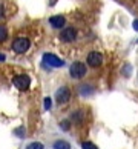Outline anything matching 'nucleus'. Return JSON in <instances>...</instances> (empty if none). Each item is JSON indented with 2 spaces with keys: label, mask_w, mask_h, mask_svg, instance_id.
I'll use <instances>...</instances> for the list:
<instances>
[{
  "label": "nucleus",
  "mask_w": 138,
  "mask_h": 149,
  "mask_svg": "<svg viewBox=\"0 0 138 149\" xmlns=\"http://www.w3.org/2000/svg\"><path fill=\"white\" fill-rule=\"evenodd\" d=\"M86 72H87V68H86V65L81 63V62H74L69 68V75L75 80L83 79V77L86 75Z\"/></svg>",
  "instance_id": "nucleus-2"
},
{
  "label": "nucleus",
  "mask_w": 138,
  "mask_h": 149,
  "mask_svg": "<svg viewBox=\"0 0 138 149\" xmlns=\"http://www.w3.org/2000/svg\"><path fill=\"white\" fill-rule=\"evenodd\" d=\"M52 148L54 149H71V145L66 140H57V141H54Z\"/></svg>",
  "instance_id": "nucleus-11"
},
{
  "label": "nucleus",
  "mask_w": 138,
  "mask_h": 149,
  "mask_svg": "<svg viewBox=\"0 0 138 149\" xmlns=\"http://www.w3.org/2000/svg\"><path fill=\"white\" fill-rule=\"evenodd\" d=\"M0 19H3V6L0 5Z\"/></svg>",
  "instance_id": "nucleus-20"
},
{
  "label": "nucleus",
  "mask_w": 138,
  "mask_h": 149,
  "mask_svg": "<svg viewBox=\"0 0 138 149\" xmlns=\"http://www.w3.org/2000/svg\"><path fill=\"white\" fill-rule=\"evenodd\" d=\"M132 26H134V29H135V31H138V20H135V22H134V25H132Z\"/></svg>",
  "instance_id": "nucleus-19"
},
{
  "label": "nucleus",
  "mask_w": 138,
  "mask_h": 149,
  "mask_svg": "<svg viewBox=\"0 0 138 149\" xmlns=\"http://www.w3.org/2000/svg\"><path fill=\"white\" fill-rule=\"evenodd\" d=\"M6 38H8V29H6V26L0 25V43H3Z\"/></svg>",
  "instance_id": "nucleus-12"
},
{
  "label": "nucleus",
  "mask_w": 138,
  "mask_h": 149,
  "mask_svg": "<svg viewBox=\"0 0 138 149\" xmlns=\"http://www.w3.org/2000/svg\"><path fill=\"white\" fill-rule=\"evenodd\" d=\"M94 91H95V88H94L92 85H87V83L80 85V88H78V94L81 97H89V95L94 94Z\"/></svg>",
  "instance_id": "nucleus-9"
},
{
  "label": "nucleus",
  "mask_w": 138,
  "mask_h": 149,
  "mask_svg": "<svg viewBox=\"0 0 138 149\" xmlns=\"http://www.w3.org/2000/svg\"><path fill=\"white\" fill-rule=\"evenodd\" d=\"M64 23H66V19L63 15H52V17H49V25L55 29H62Z\"/></svg>",
  "instance_id": "nucleus-8"
},
{
  "label": "nucleus",
  "mask_w": 138,
  "mask_h": 149,
  "mask_svg": "<svg viewBox=\"0 0 138 149\" xmlns=\"http://www.w3.org/2000/svg\"><path fill=\"white\" fill-rule=\"evenodd\" d=\"M14 134L17 135V137H20V139H23V137H25V134H26V132H25V128H19V129H15V132H14Z\"/></svg>",
  "instance_id": "nucleus-17"
},
{
  "label": "nucleus",
  "mask_w": 138,
  "mask_h": 149,
  "mask_svg": "<svg viewBox=\"0 0 138 149\" xmlns=\"http://www.w3.org/2000/svg\"><path fill=\"white\" fill-rule=\"evenodd\" d=\"M43 103H45V109H46V111H49V109L52 108V100L49 97H46L45 100H43Z\"/></svg>",
  "instance_id": "nucleus-16"
},
{
  "label": "nucleus",
  "mask_w": 138,
  "mask_h": 149,
  "mask_svg": "<svg viewBox=\"0 0 138 149\" xmlns=\"http://www.w3.org/2000/svg\"><path fill=\"white\" fill-rule=\"evenodd\" d=\"M29 46H31V42L28 37H17L12 42V51L17 54H25L29 49Z\"/></svg>",
  "instance_id": "nucleus-3"
},
{
  "label": "nucleus",
  "mask_w": 138,
  "mask_h": 149,
  "mask_svg": "<svg viewBox=\"0 0 138 149\" xmlns=\"http://www.w3.org/2000/svg\"><path fill=\"white\" fill-rule=\"evenodd\" d=\"M25 149H45V146L42 145L40 141H32V143H29Z\"/></svg>",
  "instance_id": "nucleus-13"
},
{
  "label": "nucleus",
  "mask_w": 138,
  "mask_h": 149,
  "mask_svg": "<svg viewBox=\"0 0 138 149\" xmlns=\"http://www.w3.org/2000/svg\"><path fill=\"white\" fill-rule=\"evenodd\" d=\"M55 100L58 104H66L71 100V89L68 86H62L58 88L57 92H55Z\"/></svg>",
  "instance_id": "nucleus-5"
},
{
  "label": "nucleus",
  "mask_w": 138,
  "mask_h": 149,
  "mask_svg": "<svg viewBox=\"0 0 138 149\" xmlns=\"http://www.w3.org/2000/svg\"><path fill=\"white\" fill-rule=\"evenodd\" d=\"M60 128H62L63 131H69V128H71V120H63L62 123H60Z\"/></svg>",
  "instance_id": "nucleus-15"
},
{
  "label": "nucleus",
  "mask_w": 138,
  "mask_h": 149,
  "mask_svg": "<svg viewBox=\"0 0 138 149\" xmlns=\"http://www.w3.org/2000/svg\"><path fill=\"white\" fill-rule=\"evenodd\" d=\"M5 58H6V57H5V54H2V52H0V62H3Z\"/></svg>",
  "instance_id": "nucleus-21"
},
{
  "label": "nucleus",
  "mask_w": 138,
  "mask_h": 149,
  "mask_svg": "<svg viewBox=\"0 0 138 149\" xmlns=\"http://www.w3.org/2000/svg\"><path fill=\"white\" fill-rule=\"evenodd\" d=\"M124 75H126V77L130 75V65H126V66H124Z\"/></svg>",
  "instance_id": "nucleus-18"
},
{
  "label": "nucleus",
  "mask_w": 138,
  "mask_h": 149,
  "mask_svg": "<svg viewBox=\"0 0 138 149\" xmlns=\"http://www.w3.org/2000/svg\"><path fill=\"white\" fill-rule=\"evenodd\" d=\"M85 118H86V115H85L83 111H75V112H72V115H71V121H74V123H77V125L83 123Z\"/></svg>",
  "instance_id": "nucleus-10"
},
{
  "label": "nucleus",
  "mask_w": 138,
  "mask_h": 149,
  "mask_svg": "<svg viewBox=\"0 0 138 149\" xmlns=\"http://www.w3.org/2000/svg\"><path fill=\"white\" fill-rule=\"evenodd\" d=\"M43 66L45 68H63L64 62L60 57L55 56V54L45 52L43 54Z\"/></svg>",
  "instance_id": "nucleus-1"
},
{
  "label": "nucleus",
  "mask_w": 138,
  "mask_h": 149,
  "mask_svg": "<svg viewBox=\"0 0 138 149\" xmlns=\"http://www.w3.org/2000/svg\"><path fill=\"white\" fill-rule=\"evenodd\" d=\"M86 62L91 68H98V66H101V63H103V56L97 51H92V52L87 54Z\"/></svg>",
  "instance_id": "nucleus-6"
},
{
  "label": "nucleus",
  "mask_w": 138,
  "mask_h": 149,
  "mask_svg": "<svg viewBox=\"0 0 138 149\" xmlns=\"http://www.w3.org/2000/svg\"><path fill=\"white\" fill-rule=\"evenodd\" d=\"M12 85L17 88V89H20V91H26L28 88H29V85H31V79L28 75H25V74L15 75L12 79Z\"/></svg>",
  "instance_id": "nucleus-4"
},
{
  "label": "nucleus",
  "mask_w": 138,
  "mask_h": 149,
  "mask_svg": "<svg viewBox=\"0 0 138 149\" xmlns=\"http://www.w3.org/2000/svg\"><path fill=\"white\" fill-rule=\"evenodd\" d=\"M77 38V29L75 28H64L60 32V40L64 43H71Z\"/></svg>",
  "instance_id": "nucleus-7"
},
{
  "label": "nucleus",
  "mask_w": 138,
  "mask_h": 149,
  "mask_svg": "<svg viewBox=\"0 0 138 149\" xmlns=\"http://www.w3.org/2000/svg\"><path fill=\"white\" fill-rule=\"evenodd\" d=\"M81 149H98L92 141H83L81 143Z\"/></svg>",
  "instance_id": "nucleus-14"
}]
</instances>
